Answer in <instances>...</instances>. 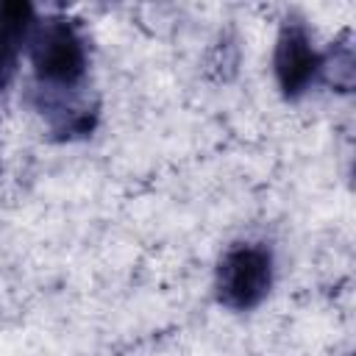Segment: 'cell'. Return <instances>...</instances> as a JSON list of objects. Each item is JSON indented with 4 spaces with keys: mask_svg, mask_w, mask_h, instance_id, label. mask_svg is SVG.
Listing matches in <instances>:
<instances>
[{
    "mask_svg": "<svg viewBox=\"0 0 356 356\" xmlns=\"http://www.w3.org/2000/svg\"><path fill=\"white\" fill-rule=\"evenodd\" d=\"M33 6L31 3H0V89L17 72L19 42H25L33 31Z\"/></svg>",
    "mask_w": 356,
    "mask_h": 356,
    "instance_id": "obj_4",
    "label": "cell"
},
{
    "mask_svg": "<svg viewBox=\"0 0 356 356\" xmlns=\"http://www.w3.org/2000/svg\"><path fill=\"white\" fill-rule=\"evenodd\" d=\"M31 64L47 92H70L86 72V44L78 28L67 19L36 22L31 36Z\"/></svg>",
    "mask_w": 356,
    "mask_h": 356,
    "instance_id": "obj_1",
    "label": "cell"
},
{
    "mask_svg": "<svg viewBox=\"0 0 356 356\" xmlns=\"http://www.w3.org/2000/svg\"><path fill=\"white\" fill-rule=\"evenodd\" d=\"M323 61L325 58L314 50L312 36L300 22H286L281 28L278 42H275L273 67H275L278 86L286 97L303 95L323 72Z\"/></svg>",
    "mask_w": 356,
    "mask_h": 356,
    "instance_id": "obj_3",
    "label": "cell"
},
{
    "mask_svg": "<svg viewBox=\"0 0 356 356\" xmlns=\"http://www.w3.org/2000/svg\"><path fill=\"white\" fill-rule=\"evenodd\" d=\"M273 286V256L261 245L231 248L217 267V300L234 312L259 306Z\"/></svg>",
    "mask_w": 356,
    "mask_h": 356,
    "instance_id": "obj_2",
    "label": "cell"
}]
</instances>
